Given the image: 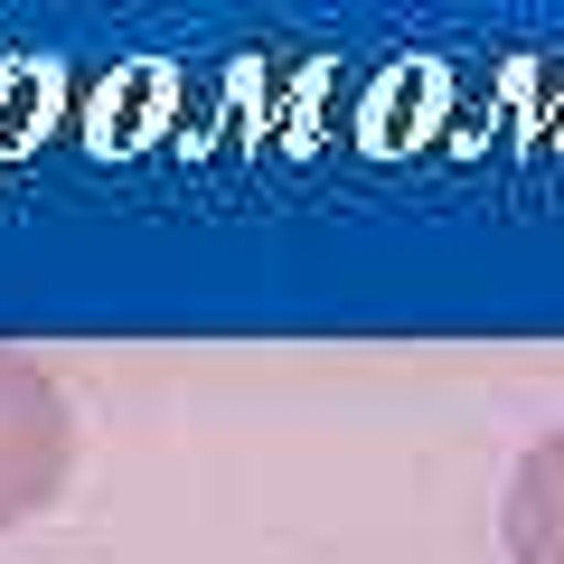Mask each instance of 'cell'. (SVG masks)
I'll return each instance as SVG.
<instances>
[{
  "label": "cell",
  "instance_id": "obj_2",
  "mask_svg": "<svg viewBox=\"0 0 564 564\" xmlns=\"http://www.w3.org/2000/svg\"><path fill=\"white\" fill-rule=\"evenodd\" d=\"M499 536H508V564H564V423L518 452L508 499H499Z\"/></svg>",
  "mask_w": 564,
  "mask_h": 564
},
{
  "label": "cell",
  "instance_id": "obj_1",
  "mask_svg": "<svg viewBox=\"0 0 564 564\" xmlns=\"http://www.w3.org/2000/svg\"><path fill=\"white\" fill-rule=\"evenodd\" d=\"M66 470H76V414L66 386L39 358L0 348V527H29L39 508H57Z\"/></svg>",
  "mask_w": 564,
  "mask_h": 564
}]
</instances>
